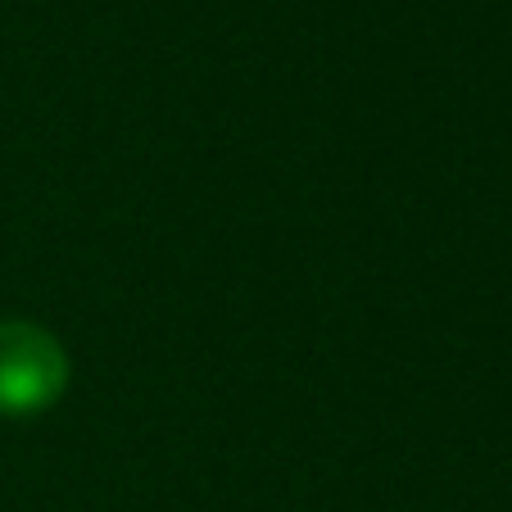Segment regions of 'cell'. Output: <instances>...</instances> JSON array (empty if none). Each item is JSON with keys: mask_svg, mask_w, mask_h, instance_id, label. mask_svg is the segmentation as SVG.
<instances>
[{"mask_svg": "<svg viewBox=\"0 0 512 512\" xmlns=\"http://www.w3.org/2000/svg\"><path fill=\"white\" fill-rule=\"evenodd\" d=\"M68 381L64 349L32 322H0V413L23 417L55 404Z\"/></svg>", "mask_w": 512, "mask_h": 512, "instance_id": "1", "label": "cell"}]
</instances>
